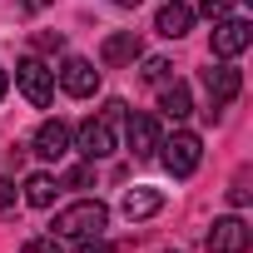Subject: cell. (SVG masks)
<instances>
[{
  "mask_svg": "<svg viewBox=\"0 0 253 253\" xmlns=\"http://www.w3.org/2000/svg\"><path fill=\"white\" fill-rule=\"evenodd\" d=\"M248 45H253V25H248L243 15L213 20V55H218V60H233V55H243Z\"/></svg>",
  "mask_w": 253,
  "mask_h": 253,
  "instance_id": "52a82bcc",
  "label": "cell"
},
{
  "mask_svg": "<svg viewBox=\"0 0 253 253\" xmlns=\"http://www.w3.org/2000/svg\"><path fill=\"white\" fill-rule=\"evenodd\" d=\"M55 194H60V179H55V174H45V169H40V174H30V179H25V204H30V209H50V204H55Z\"/></svg>",
  "mask_w": 253,
  "mask_h": 253,
  "instance_id": "9a60e30c",
  "label": "cell"
},
{
  "mask_svg": "<svg viewBox=\"0 0 253 253\" xmlns=\"http://www.w3.org/2000/svg\"><path fill=\"white\" fill-rule=\"evenodd\" d=\"M169 253H179V248H169Z\"/></svg>",
  "mask_w": 253,
  "mask_h": 253,
  "instance_id": "484cf974",
  "label": "cell"
},
{
  "mask_svg": "<svg viewBox=\"0 0 253 253\" xmlns=\"http://www.w3.org/2000/svg\"><path fill=\"white\" fill-rule=\"evenodd\" d=\"M20 253H65V248H60V238H55V233H45V238H30Z\"/></svg>",
  "mask_w": 253,
  "mask_h": 253,
  "instance_id": "ac0fdd59",
  "label": "cell"
},
{
  "mask_svg": "<svg viewBox=\"0 0 253 253\" xmlns=\"http://www.w3.org/2000/svg\"><path fill=\"white\" fill-rule=\"evenodd\" d=\"M228 199H233L238 209L248 204V174H238V179H233V189H228Z\"/></svg>",
  "mask_w": 253,
  "mask_h": 253,
  "instance_id": "44dd1931",
  "label": "cell"
},
{
  "mask_svg": "<svg viewBox=\"0 0 253 253\" xmlns=\"http://www.w3.org/2000/svg\"><path fill=\"white\" fill-rule=\"evenodd\" d=\"M139 75H144V84H169V80H174V65H169L164 55H149Z\"/></svg>",
  "mask_w": 253,
  "mask_h": 253,
  "instance_id": "2e32d148",
  "label": "cell"
},
{
  "mask_svg": "<svg viewBox=\"0 0 253 253\" xmlns=\"http://www.w3.org/2000/svg\"><path fill=\"white\" fill-rule=\"evenodd\" d=\"M204 89H209V119H218V109L238 99V89H243V75H238L228 60H223V65H209V70H204Z\"/></svg>",
  "mask_w": 253,
  "mask_h": 253,
  "instance_id": "5b68a950",
  "label": "cell"
},
{
  "mask_svg": "<svg viewBox=\"0 0 253 253\" xmlns=\"http://www.w3.org/2000/svg\"><path fill=\"white\" fill-rule=\"evenodd\" d=\"M248 243H253V228H248L238 213L213 218V228H209V238H204L209 253H248Z\"/></svg>",
  "mask_w": 253,
  "mask_h": 253,
  "instance_id": "8992f818",
  "label": "cell"
},
{
  "mask_svg": "<svg viewBox=\"0 0 253 253\" xmlns=\"http://www.w3.org/2000/svg\"><path fill=\"white\" fill-rule=\"evenodd\" d=\"M159 149H164V169H169L174 179H189V174L199 169V159H204V144H199V134H189V129H174L169 139H159Z\"/></svg>",
  "mask_w": 253,
  "mask_h": 253,
  "instance_id": "277c9868",
  "label": "cell"
},
{
  "mask_svg": "<svg viewBox=\"0 0 253 253\" xmlns=\"http://www.w3.org/2000/svg\"><path fill=\"white\" fill-rule=\"evenodd\" d=\"M10 204H15V184H10V179H0V213H5Z\"/></svg>",
  "mask_w": 253,
  "mask_h": 253,
  "instance_id": "7402d4cb",
  "label": "cell"
},
{
  "mask_svg": "<svg viewBox=\"0 0 253 253\" xmlns=\"http://www.w3.org/2000/svg\"><path fill=\"white\" fill-rule=\"evenodd\" d=\"M194 15H209V20H223V15H233V0H199V10Z\"/></svg>",
  "mask_w": 253,
  "mask_h": 253,
  "instance_id": "e0dca14e",
  "label": "cell"
},
{
  "mask_svg": "<svg viewBox=\"0 0 253 253\" xmlns=\"http://www.w3.org/2000/svg\"><path fill=\"white\" fill-rule=\"evenodd\" d=\"M35 50L55 55V50H65V35H60V30H55V35H50V30H40V35H35Z\"/></svg>",
  "mask_w": 253,
  "mask_h": 253,
  "instance_id": "d6986e66",
  "label": "cell"
},
{
  "mask_svg": "<svg viewBox=\"0 0 253 253\" xmlns=\"http://www.w3.org/2000/svg\"><path fill=\"white\" fill-rule=\"evenodd\" d=\"M70 139H75V129L65 119H45L40 129H35V154L40 159H65L70 154Z\"/></svg>",
  "mask_w": 253,
  "mask_h": 253,
  "instance_id": "30bf717a",
  "label": "cell"
},
{
  "mask_svg": "<svg viewBox=\"0 0 253 253\" xmlns=\"http://www.w3.org/2000/svg\"><path fill=\"white\" fill-rule=\"evenodd\" d=\"M124 139H129V149H134V159H149L154 149H159V119L154 114H129L124 119Z\"/></svg>",
  "mask_w": 253,
  "mask_h": 253,
  "instance_id": "9c48e42d",
  "label": "cell"
},
{
  "mask_svg": "<svg viewBox=\"0 0 253 253\" xmlns=\"http://www.w3.org/2000/svg\"><path fill=\"white\" fill-rule=\"evenodd\" d=\"M164 209V194L159 189H149V184H139V189H124V199H119V213L129 218V223H139V218H154Z\"/></svg>",
  "mask_w": 253,
  "mask_h": 253,
  "instance_id": "8fae6325",
  "label": "cell"
},
{
  "mask_svg": "<svg viewBox=\"0 0 253 253\" xmlns=\"http://www.w3.org/2000/svg\"><path fill=\"white\" fill-rule=\"evenodd\" d=\"M70 149H80L84 159H109V154L119 149V139H114V119H109L104 109H99V114H89L80 129H75Z\"/></svg>",
  "mask_w": 253,
  "mask_h": 253,
  "instance_id": "7a4b0ae2",
  "label": "cell"
},
{
  "mask_svg": "<svg viewBox=\"0 0 253 253\" xmlns=\"http://www.w3.org/2000/svg\"><path fill=\"white\" fill-rule=\"evenodd\" d=\"M129 60H139V35L134 30H114V35H104V45H99V65H129Z\"/></svg>",
  "mask_w": 253,
  "mask_h": 253,
  "instance_id": "4fadbf2b",
  "label": "cell"
},
{
  "mask_svg": "<svg viewBox=\"0 0 253 253\" xmlns=\"http://www.w3.org/2000/svg\"><path fill=\"white\" fill-rule=\"evenodd\" d=\"M15 89L35 104V109H45V104H55V70L45 65V60H20L15 65Z\"/></svg>",
  "mask_w": 253,
  "mask_h": 253,
  "instance_id": "3957f363",
  "label": "cell"
},
{
  "mask_svg": "<svg viewBox=\"0 0 253 253\" xmlns=\"http://www.w3.org/2000/svg\"><path fill=\"white\" fill-rule=\"evenodd\" d=\"M189 25H194V5H184V0H164L159 15H154V30H159L164 40H184Z\"/></svg>",
  "mask_w": 253,
  "mask_h": 253,
  "instance_id": "7c38bea8",
  "label": "cell"
},
{
  "mask_svg": "<svg viewBox=\"0 0 253 253\" xmlns=\"http://www.w3.org/2000/svg\"><path fill=\"white\" fill-rule=\"evenodd\" d=\"M75 253H114V243L94 233V238H80V248H75Z\"/></svg>",
  "mask_w": 253,
  "mask_h": 253,
  "instance_id": "ffe728a7",
  "label": "cell"
},
{
  "mask_svg": "<svg viewBox=\"0 0 253 253\" xmlns=\"http://www.w3.org/2000/svg\"><path fill=\"white\" fill-rule=\"evenodd\" d=\"M5 89H10V75H5V70H0V99H5Z\"/></svg>",
  "mask_w": 253,
  "mask_h": 253,
  "instance_id": "cb8c5ba5",
  "label": "cell"
},
{
  "mask_svg": "<svg viewBox=\"0 0 253 253\" xmlns=\"http://www.w3.org/2000/svg\"><path fill=\"white\" fill-rule=\"evenodd\" d=\"M104 223H109V209L99 199H80L55 213V238H94Z\"/></svg>",
  "mask_w": 253,
  "mask_h": 253,
  "instance_id": "6da1fadb",
  "label": "cell"
},
{
  "mask_svg": "<svg viewBox=\"0 0 253 253\" xmlns=\"http://www.w3.org/2000/svg\"><path fill=\"white\" fill-rule=\"evenodd\" d=\"M114 5H124V10H134V5H139V0H114Z\"/></svg>",
  "mask_w": 253,
  "mask_h": 253,
  "instance_id": "d4e9b609",
  "label": "cell"
},
{
  "mask_svg": "<svg viewBox=\"0 0 253 253\" xmlns=\"http://www.w3.org/2000/svg\"><path fill=\"white\" fill-rule=\"evenodd\" d=\"M50 5H55V0H20V10H25V15H40V10H50Z\"/></svg>",
  "mask_w": 253,
  "mask_h": 253,
  "instance_id": "603a6c76",
  "label": "cell"
},
{
  "mask_svg": "<svg viewBox=\"0 0 253 253\" xmlns=\"http://www.w3.org/2000/svg\"><path fill=\"white\" fill-rule=\"evenodd\" d=\"M60 89H65V94H75V99H89V94L99 89V70H94V60L70 55V60L60 65Z\"/></svg>",
  "mask_w": 253,
  "mask_h": 253,
  "instance_id": "ba28073f",
  "label": "cell"
},
{
  "mask_svg": "<svg viewBox=\"0 0 253 253\" xmlns=\"http://www.w3.org/2000/svg\"><path fill=\"white\" fill-rule=\"evenodd\" d=\"M159 109H164L169 119H189V114H194L189 84H184V80H169V84H159Z\"/></svg>",
  "mask_w": 253,
  "mask_h": 253,
  "instance_id": "5bb4252c",
  "label": "cell"
}]
</instances>
